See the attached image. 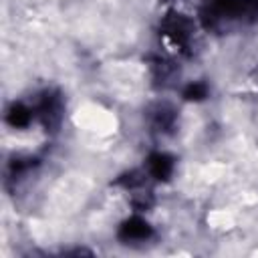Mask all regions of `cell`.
I'll use <instances>...</instances> for the list:
<instances>
[{"label": "cell", "instance_id": "cell-1", "mask_svg": "<svg viewBox=\"0 0 258 258\" xmlns=\"http://www.w3.org/2000/svg\"><path fill=\"white\" fill-rule=\"evenodd\" d=\"M149 234H151V228L141 218H131L119 228V236L123 240H145L149 238Z\"/></svg>", "mask_w": 258, "mask_h": 258}, {"label": "cell", "instance_id": "cell-2", "mask_svg": "<svg viewBox=\"0 0 258 258\" xmlns=\"http://www.w3.org/2000/svg\"><path fill=\"white\" fill-rule=\"evenodd\" d=\"M149 171L155 179H167L173 171V161L165 153H153L149 157Z\"/></svg>", "mask_w": 258, "mask_h": 258}, {"label": "cell", "instance_id": "cell-3", "mask_svg": "<svg viewBox=\"0 0 258 258\" xmlns=\"http://www.w3.org/2000/svg\"><path fill=\"white\" fill-rule=\"evenodd\" d=\"M8 123L14 127H26L30 123V111L22 105H14L8 113Z\"/></svg>", "mask_w": 258, "mask_h": 258}, {"label": "cell", "instance_id": "cell-4", "mask_svg": "<svg viewBox=\"0 0 258 258\" xmlns=\"http://www.w3.org/2000/svg\"><path fill=\"white\" fill-rule=\"evenodd\" d=\"M206 95H208V89H206V85H202V83H191V85H187V89L183 91V97H185L187 101H202Z\"/></svg>", "mask_w": 258, "mask_h": 258}]
</instances>
